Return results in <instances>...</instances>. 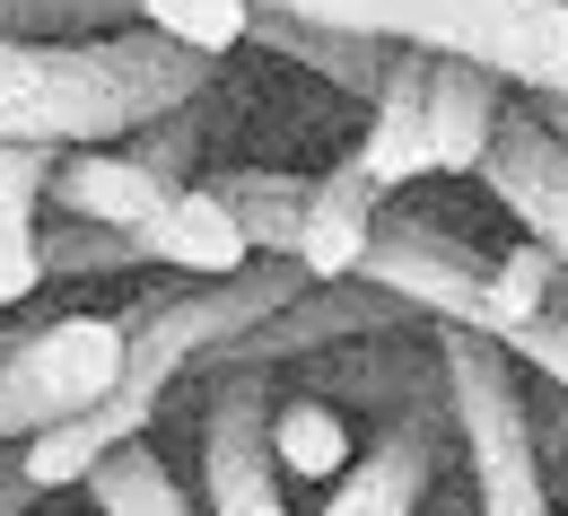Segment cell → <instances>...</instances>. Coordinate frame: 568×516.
Instances as JSON below:
<instances>
[{
    "label": "cell",
    "instance_id": "obj_3",
    "mask_svg": "<svg viewBox=\"0 0 568 516\" xmlns=\"http://www.w3.org/2000/svg\"><path fill=\"white\" fill-rule=\"evenodd\" d=\"M437 385H446V421L464 446V490L473 516H560L551 482H542V438H534V394L516 351L490 333L437 324Z\"/></svg>",
    "mask_w": 568,
    "mask_h": 516
},
{
    "label": "cell",
    "instance_id": "obj_22",
    "mask_svg": "<svg viewBox=\"0 0 568 516\" xmlns=\"http://www.w3.org/2000/svg\"><path fill=\"white\" fill-rule=\"evenodd\" d=\"M534 438H542V455H568V394L560 385L534 403Z\"/></svg>",
    "mask_w": 568,
    "mask_h": 516
},
{
    "label": "cell",
    "instance_id": "obj_6",
    "mask_svg": "<svg viewBox=\"0 0 568 516\" xmlns=\"http://www.w3.org/2000/svg\"><path fill=\"white\" fill-rule=\"evenodd\" d=\"M358 281L385 297H403L420 324H464V333H490V254H473L464 236L412 220V211H385Z\"/></svg>",
    "mask_w": 568,
    "mask_h": 516
},
{
    "label": "cell",
    "instance_id": "obj_20",
    "mask_svg": "<svg viewBox=\"0 0 568 516\" xmlns=\"http://www.w3.org/2000/svg\"><path fill=\"white\" fill-rule=\"evenodd\" d=\"M132 18H141L149 36H166V44H184V53H236L245 44V27H254V0H123Z\"/></svg>",
    "mask_w": 568,
    "mask_h": 516
},
{
    "label": "cell",
    "instance_id": "obj_1",
    "mask_svg": "<svg viewBox=\"0 0 568 516\" xmlns=\"http://www.w3.org/2000/svg\"><path fill=\"white\" fill-rule=\"evenodd\" d=\"M202 88H211V62L149 36V27L71 36V44H9L0 36V141L105 149L175 105H193Z\"/></svg>",
    "mask_w": 568,
    "mask_h": 516
},
{
    "label": "cell",
    "instance_id": "obj_17",
    "mask_svg": "<svg viewBox=\"0 0 568 516\" xmlns=\"http://www.w3.org/2000/svg\"><path fill=\"white\" fill-rule=\"evenodd\" d=\"M272 455H281V482L333 490L358 455V421L333 394H288V403H272Z\"/></svg>",
    "mask_w": 568,
    "mask_h": 516
},
{
    "label": "cell",
    "instance_id": "obj_9",
    "mask_svg": "<svg viewBox=\"0 0 568 516\" xmlns=\"http://www.w3.org/2000/svg\"><path fill=\"white\" fill-rule=\"evenodd\" d=\"M315 394H333L342 412H412V403H437V324H394V333H367V342H342V351H315Z\"/></svg>",
    "mask_w": 568,
    "mask_h": 516
},
{
    "label": "cell",
    "instance_id": "obj_18",
    "mask_svg": "<svg viewBox=\"0 0 568 516\" xmlns=\"http://www.w3.org/2000/svg\"><path fill=\"white\" fill-rule=\"evenodd\" d=\"M79 490H88V499H97L105 516H202V508H193V490H175L166 455H158L149 438L114 446V455H105V464H97Z\"/></svg>",
    "mask_w": 568,
    "mask_h": 516
},
{
    "label": "cell",
    "instance_id": "obj_24",
    "mask_svg": "<svg viewBox=\"0 0 568 516\" xmlns=\"http://www.w3.org/2000/svg\"><path fill=\"white\" fill-rule=\"evenodd\" d=\"M542 114H551V132H560V141H568V105H542Z\"/></svg>",
    "mask_w": 568,
    "mask_h": 516
},
{
    "label": "cell",
    "instance_id": "obj_13",
    "mask_svg": "<svg viewBox=\"0 0 568 516\" xmlns=\"http://www.w3.org/2000/svg\"><path fill=\"white\" fill-rule=\"evenodd\" d=\"M420 97H428V166L437 175H481L490 132L507 114V88L490 71H473V62L420 53Z\"/></svg>",
    "mask_w": 568,
    "mask_h": 516
},
{
    "label": "cell",
    "instance_id": "obj_4",
    "mask_svg": "<svg viewBox=\"0 0 568 516\" xmlns=\"http://www.w3.org/2000/svg\"><path fill=\"white\" fill-rule=\"evenodd\" d=\"M123 351H132L123 315H62L27 342H0V446H27L36 429L105 403L123 376Z\"/></svg>",
    "mask_w": 568,
    "mask_h": 516
},
{
    "label": "cell",
    "instance_id": "obj_8",
    "mask_svg": "<svg viewBox=\"0 0 568 516\" xmlns=\"http://www.w3.org/2000/svg\"><path fill=\"white\" fill-rule=\"evenodd\" d=\"M481 184H490V202L560 263V281H568V141L551 132V114H542L534 97L498 114L490 158H481Z\"/></svg>",
    "mask_w": 568,
    "mask_h": 516
},
{
    "label": "cell",
    "instance_id": "obj_21",
    "mask_svg": "<svg viewBox=\"0 0 568 516\" xmlns=\"http://www.w3.org/2000/svg\"><path fill=\"white\" fill-rule=\"evenodd\" d=\"M507 351H516V368H534L542 385L568 394V306L542 315V324H525V333H507Z\"/></svg>",
    "mask_w": 568,
    "mask_h": 516
},
{
    "label": "cell",
    "instance_id": "obj_14",
    "mask_svg": "<svg viewBox=\"0 0 568 516\" xmlns=\"http://www.w3.org/2000/svg\"><path fill=\"white\" fill-rule=\"evenodd\" d=\"M358 166H367V184L394 202V193H412L428 166V97H420V53H394L385 79H376V97H367V132L351 149Z\"/></svg>",
    "mask_w": 568,
    "mask_h": 516
},
{
    "label": "cell",
    "instance_id": "obj_19",
    "mask_svg": "<svg viewBox=\"0 0 568 516\" xmlns=\"http://www.w3.org/2000/svg\"><path fill=\"white\" fill-rule=\"evenodd\" d=\"M219 202L245 220L263 263H288L297 245V211H306V175H272V166H245V175H219Z\"/></svg>",
    "mask_w": 568,
    "mask_h": 516
},
{
    "label": "cell",
    "instance_id": "obj_15",
    "mask_svg": "<svg viewBox=\"0 0 568 516\" xmlns=\"http://www.w3.org/2000/svg\"><path fill=\"white\" fill-rule=\"evenodd\" d=\"M44 175L53 149L0 141V315L44 290Z\"/></svg>",
    "mask_w": 568,
    "mask_h": 516
},
{
    "label": "cell",
    "instance_id": "obj_16",
    "mask_svg": "<svg viewBox=\"0 0 568 516\" xmlns=\"http://www.w3.org/2000/svg\"><path fill=\"white\" fill-rule=\"evenodd\" d=\"M245 44H263V53H281V62H297V71H315L324 88H351V97H376L385 62L403 53V44H376V36H342V27H315V18H281V9H254Z\"/></svg>",
    "mask_w": 568,
    "mask_h": 516
},
{
    "label": "cell",
    "instance_id": "obj_12",
    "mask_svg": "<svg viewBox=\"0 0 568 516\" xmlns=\"http://www.w3.org/2000/svg\"><path fill=\"white\" fill-rule=\"evenodd\" d=\"M376 227H385V193L367 184L358 158H342V166H324V175L306 184V211H297V245H288V263H297L306 281H358Z\"/></svg>",
    "mask_w": 568,
    "mask_h": 516
},
{
    "label": "cell",
    "instance_id": "obj_23",
    "mask_svg": "<svg viewBox=\"0 0 568 516\" xmlns=\"http://www.w3.org/2000/svg\"><path fill=\"white\" fill-rule=\"evenodd\" d=\"M420 516H473V499H437V490H428V508Z\"/></svg>",
    "mask_w": 568,
    "mask_h": 516
},
{
    "label": "cell",
    "instance_id": "obj_2",
    "mask_svg": "<svg viewBox=\"0 0 568 516\" xmlns=\"http://www.w3.org/2000/svg\"><path fill=\"white\" fill-rule=\"evenodd\" d=\"M281 18H315L342 36H376L403 53L473 62L534 105H568V0H254Z\"/></svg>",
    "mask_w": 568,
    "mask_h": 516
},
{
    "label": "cell",
    "instance_id": "obj_10",
    "mask_svg": "<svg viewBox=\"0 0 568 516\" xmlns=\"http://www.w3.org/2000/svg\"><path fill=\"white\" fill-rule=\"evenodd\" d=\"M132 245H141V263L184 272V281H236L245 263H263L254 236H245V220L219 202V184H175V193L132 227Z\"/></svg>",
    "mask_w": 568,
    "mask_h": 516
},
{
    "label": "cell",
    "instance_id": "obj_5",
    "mask_svg": "<svg viewBox=\"0 0 568 516\" xmlns=\"http://www.w3.org/2000/svg\"><path fill=\"white\" fill-rule=\"evenodd\" d=\"M202 516H288L272 455V368H219L202 394Z\"/></svg>",
    "mask_w": 568,
    "mask_h": 516
},
{
    "label": "cell",
    "instance_id": "obj_7",
    "mask_svg": "<svg viewBox=\"0 0 568 516\" xmlns=\"http://www.w3.org/2000/svg\"><path fill=\"white\" fill-rule=\"evenodd\" d=\"M446 446H455L446 394L412 403V412H385L376 438L351 455V473L324 490V516H420L437 473H446Z\"/></svg>",
    "mask_w": 568,
    "mask_h": 516
},
{
    "label": "cell",
    "instance_id": "obj_11",
    "mask_svg": "<svg viewBox=\"0 0 568 516\" xmlns=\"http://www.w3.org/2000/svg\"><path fill=\"white\" fill-rule=\"evenodd\" d=\"M166 193H175V184H166L158 166H141L123 141L53 149V175H44V211H62V220H79V227H114V236H132Z\"/></svg>",
    "mask_w": 568,
    "mask_h": 516
}]
</instances>
